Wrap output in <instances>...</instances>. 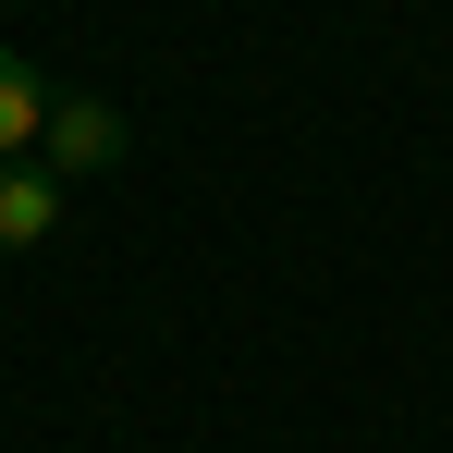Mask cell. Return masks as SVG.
<instances>
[{"label": "cell", "instance_id": "cell-1", "mask_svg": "<svg viewBox=\"0 0 453 453\" xmlns=\"http://www.w3.org/2000/svg\"><path fill=\"white\" fill-rule=\"evenodd\" d=\"M123 148H135V135H123V111H111V98H50V135H37L50 172H111Z\"/></svg>", "mask_w": 453, "mask_h": 453}, {"label": "cell", "instance_id": "cell-2", "mask_svg": "<svg viewBox=\"0 0 453 453\" xmlns=\"http://www.w3.org/2000/svg\"><path fill=\"white\" fill-rule=\"evenodd\" d=\"M50 233H62V172H50V159H12V172H0V257L50 245Z\"/></svg>", "mask_w": 453, "mask_h": 453}, {"label": "cell", "instance_id": "cell-3", "mask_svg": "<svg viewBox=\"0 0 453 453\" xmlns=\"http://www.w3.org/2000/svg\"><path fill=\"white\" fill-rule=\"evenodd\" d=\"M37 135H50V98H37V74H25V62L0 50V172L37 148Z\"/></svg>", "mask_w": 453, "mask_h": 453}, {"label": "cell", "instance_id": "cell-4", "mask_svg": "<svg viewBox=\"0 0 453 453\" xmlns=\"http://www.w3.org/2000/svg\"><path fill=\"white\" fill-rule=\"evenodd\" d=\"M0 12H12V0H0Z\"/></svg>", "mask_w": 453, "mask_h": 453}]
</instances>
